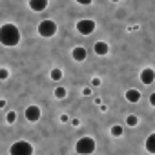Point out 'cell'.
I'll use <instances>...</instances> for the list:
<instances>
[{
    "label": "cell",
    "instance_id": "6da1fadb",
    "mask_svg": "<svg viewBox=\"0 0 155 155\" xmlns=\"http://www.w3.org/2000/svg\"><path fill=\"white\" fill-rule=\"evenodd\" d=\"M20 42V29L15 24L0 26V44L6 48H15Z\"/></svg>",
    "mask_w": 155,
    "mask_h": 155
},
{
    "label": "cell",
    "instance_id": "7a4b0ae2",
    "mask_svg": "<svg viewBox=\"0 0 155 155\" xmlns=\"http://www.w3.org/2000/svg\"><path fill=\"white\" fill-rule=\"evenodd\" d=\"M97 148L95 140L91 137H81L77 140V146H75V151L77 153H82V155H88V153H93Z\"/></svg>",
    "mask_w": 155,
    "mask_h": 155
},
{
    "label": "cell",
    "instance_id": "3957f363",
    "mask_svg": "<svg viewBox=\"0 0 155 155\" xmlns=\"http://www.w3.org/2000/svg\"><path fill=\"white\" fill-rule=\"evenodd\" d=\"M55 33H57V22H53V20H49V18L38 22V35H40V37L51 38Z\"/></svg>",
    "mask_w": 155,
    "mask_h": 155
},
{
    "label": "cell",
    "instance_id": "277c9868",
    "mask_svg": "<svg viewBox=\"0 0 155 155\" xmlns=\"http://www.w3.org/2000/svg\"><path fill=\"white\" fill-rule=\"evenodd\" d=\"M9 153L11 155H31L33 153V146L28 140H17V142L11 144Z\"/></svg>",
    "mask_w": 155,
    "mask_h": 155
},
{
    "label": "cell",
    "instance_id": "5b68a950",
    "mask_svg": "<svg viewBox=\"0 0 155 155\" xmlns=\"http://www.w3.org/2000/svg\"><path fill=\"white\" fill-rule=\"evenodd\" d=\"M95 28H97V24L91 18H82V20L77 22V31H79L81 35H91L95 31Z\"/></svg>",
    "mask_w": 155,
    "mask_h": 155
},
{
    "label": "cell",
    "instance_id": "8992f818",
    "mask_svg": "<svg viewBox=\"0 0 155 155\" xmlns=\"http://www.w3.org/2000/svg\"><path fill=\"white\" fill-rule=\"evenodd\" d=\"M24 117H26V120H28V122H38V120H40V117H42V111H40V108H38V106L31 104V106H28V108H26Z\"/></svg>",
    "mask_w": 155,
    "mask_h": 155
},
{
    "label": "cell",
    "instance_id": "52a82bcc",
    "mask_svg": "<svg viewBox=\"0 0 155 155\" xmlns=\"http://www.w3.org/2000/svg\"><path fill=\"white\" fill-rule=\"evenodd\" d=\"M153 81H155V71H153V68H144L140 71V82L146 84V86H150V84H153Z\"/></svg>",
    "mask_w": 155,
    "mask_h": 155
},
{
    "label": "cell",
    "instance_id": "ba28073f",
    "mask_svg": "<svg viewBox=\"0 0 155 155\" xmlns=\"http://www.w3.org/2000/svg\"><path fill=\"white\" fill-rule=\"evenodd\" d=\"M28 6H29V9H31V11L40 13V11H44V9L48 8V0H29Z\"/></svg>",
    "mask_w": 155,
    "mask_h": 155
},
{
    "label": "cell",
    "instance_id": "9c48e42d",
    "mask_svg": "<svg viewBox=\"0 0 155 155\" xmlns=\"http://www.w3.org/2000/svg\"><path fill=\"white\" fill-rule=\"evenodd\" d=\"M71 57H73V60H77V62H82V60H86L88 51H86V48H82V46H77V48H73Z\"/></svg>",
    "mask_w": 155,
    "mask_h": 155
},
{
    "label": "cell",
    "instance_id": "30bf717a",
    "mask_svg": "<svg viewBox=\"0 0 155 155\" xmlns=\"http://www.w3.org/2000/svg\"><path fill=\"white\" fill-rule=\"evenodd\" d=\"M93 51L99 55V57H104V55H108V51H110V46H108V42H95V46H93Z\"/></svg>",
    "mask_w": 155,
    "mask_h": 155
},
{
    "label": "cell",
    "instance_id": "8fae6325",
    "mask_svg": "<svg viewBox=\"0 0 155 155\" xmlns=\"http://www.w3.org/2000/svg\"><path fill=\"white\" fill-rule=\"evenodd\" d=\"M124 97H126V101H128V102H131V104H137V102L140 101V93H139L137 90H128Z\"/></svg>",
    "mask_w": 155,
    "mask_h": 155
},
{
    "label": "cell",
    "instance_id": "7c38bea8",
    "mask_svg": "<svg viewBox=\"0 0 155 155\" xmlns=\"http://www.w3.org/2000/svg\"><path fill=\"white\" fill-rule=\"evenodd\" d=\"M146 151L155 153V133H150L146 139Z\"/></svg>",
    "mask_w": 155,
    "mask_h": 155
},
{
    "label": "cell",
    "instance_id": "4fadbf2b",
    "mask_svg": "<svg viewBox=\"0 0 155 155\" xmlns=\"http://www.w3.org/2000/svg\"><path fill=\"white\" fill-rule=\"evenodd\" d=\"M49 77H51V81H55V82L60 81V79H62V69H60V68H53V69L49 71Z\"/></svg>",
    "mask_w": 155,
    "mask_h": 155
},
{
    "label": "cell",
    "instance_id": "5bb4252c",
    "mask_svg": "<svg viewBox=\"0 0 155 155\" xmlns=\"http://www.w3.org/2000/svg\"><path fill=\"white\" fill-rule=\"evenodd\" d=\"M68 95V90L64 88V86H58V88H55V97L57 99H64Z\"/></svg>",
    "mask_w": 155,
    "mask_h": 155
},
{
    "label": "cell",
    "instance_id": "9a60e30c",
    "mask_svg": "<svg viewBox=\"0 0 155 155\" xmlns=\"http://www.w3.org/2000/svg\"><path fill=\"white\" fill-rule=\"evenodd\" d=\"M124 133V128L120 126V124H115V126H111V135L113 137H120Z\"/></svg>",
    "mask_w": 155,
    "mask_h": 155
},
{
    "label": "cell",
    "instance_id": "2e32d148",
    "mask_svg": "<svg viewBox=\"0 0 155 155\" xmlns=\"http://www.w3.org/2000/svg\"><path fill=\"white\" fill-rule=\"evenodd\" d=\"M15 120H17V111H8L6 113V122L8 124H15Z\"/></svg>",
    "mask_w": 155,
    "mask_h": 155
},
{
    "label": "cell",
    "instance_id": "e0dca14e",
    "mask_svg": "<svg viewBox=\"0 0 155 155\" xmlns=\"http://www.w3.org/2000/svg\"><path fill=\"white\" fill-rule=\"evenodd\" d=\"M137 122H139L137 115H128L126 117V126H137Z\"/></svg>",
    "mask_w": 155,
    "mask_h": 155
},
{
    "label": "cell",
    "instance_id": "ac0fdd59",
    "mask_svg": "<svg viewBox=\"0 0 155 155\" xmlns=\"http://www.w3.org/2000/svg\"><path fill=\"white\" fill-rule=\"evenodd\" d=\"M9 77V69L8 68H0V81H6Z\"/></svg>",
    "mask_w": 155,
    "mask_h": 155
},
{
    "label": "cell",
    "instance_id": "d6986e66",
    "mask_svg": "<svg viewBox=\"0 0 155 155\" xmlns=\"http://www.w3.org/2000/svg\"><path fill=\"white\" fill-rule=\"evenodd\" d=\"M91 86H93V88H99V86H101V79H99V77L91 79Z\"/></svg>",
    "mask_w": 155,
    "mask_h": 155
},
{
    "label": "cell",
    "instance_id": "ffe728a7",
    "mask_svg": "<svg viewBox=\"0 0 155 155\" xmlns=\"http://www.w3.org/2000/svg\"><path fill=\"white\" fill-rule=\"evenodd\" d=\"M75 2H77V4H81V6H90L93 0H75Z\"/></svg>",
    "mask_w": 155,
    "mask_h": 155
},
{
    "label": "cell",
    "instance_id": "44dd1931",
    "mask_svg": "<svg viewBox=\"0 0 155 155\" xmlns=\"http://www.w3.org/2000/svg\"><path fill=\"white\" fill-rule=\"evenodd\" d=\"M150 104H151V106H155V93H151V95H150Z\"/></svg>",
    "mask_w": 155,
    "mask_h": 155
},
{
    "label": "cell",
    "instance_id": "7402d4cb",
    "mask_svg": "<svg viewBox=\"0 0 155 155\" xmlns=\"http://www.w3.org/2000/svg\"><path fill=\"white\" fill-rule=\"evenodd\" d=\"M82 93H84V95H91V88H84Z\"/></svg>",
    "mask_w": 155,
    "mask_h": 155
},
{
    "label": "cell",
    "instance_id": "603a6c76",
    "mask_svg": "<svg viewBox=\"0 0 155 155\" xmlns=\"http://www.w3.org/2000/svg\"><path fill=\"white\" fill-rule=\"evenodd\" d=\"M68 120H69L68 115H60V122H68Z\"/></svg>",
    "mask_w": 155,
    "mask_h": 155
},
{
    "label": "cell",
    "instance_id": "cb8c5ba5",
    "mask_svg": "<svg viewBox=\"0 0 155 155\" xmlns=\"http://www.w3.org/2000/svg\"><path fill=\"white\" fill-rule=\"evenodd\" d=\"M0 108H6V101L4 99H0Z\"/></svg>",
    "mask_w": 155,
    "mask_h": 155
},
{
    "label": "cell",
    "instance_id": "d4e9b609",
    "mask_svg": "<svg viewBox=\"0 0 155 155\" xmlns=\"http://www.w3.org/2000/svg\"><path fill=\"white\" fill-rule=\"evenodd\" d=\"M111 2H119V0H111Z\"/></svg>",
    "mask_w": 155,
    "mask_h": 155
}]
</instances>
